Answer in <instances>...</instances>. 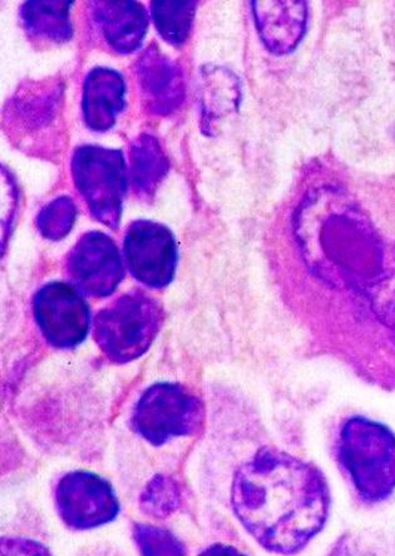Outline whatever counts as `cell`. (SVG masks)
<instances>
[{
  "mask_svg": "<svg viewBox=\"0 0 395 556\" xmlns=\"http://www.w3.org/2000/svg\"><path fill=\"white\" fill-rule=\"evenodd\" d=\"M74 2H27L21 8V20L24 29L39 40L46 42L64 43L74 36V28L69 20L71 7Z\"/></svg>",
  "mask_w": 395,
  "mask_h": 556,
  "instance_id": "9a60e30c",
  "label": "cell"
},
{
  "mask_svg": "<svg viewBox=\"0 0 395 556\" xmlns=\"http://www.w3.org/2000/svg\"><path fill=\"white\" fill-rule=\"evenodd\" d=\"M62 87L55 80L24 86L5 108L7 124L20 134L48 130L60 115Z\"/></svg>",
  "mask_w": 395,
  "mask_h": 556,
  "instance_id": "8fae6325",
  "label": "cell"
},
{
  "mask_svg": "<svg viewBox=\"0 0 395 556\" xmlns=\"http://www.w3.org/2000/svg\"><path fill=\"white\" fill-rule=\"evenodd\" d=\"M72 176L88 211L97 222L116 229L127 191L123 151L86 144L72 156Z\"/></svg>",
  "mask_w": 395,
  "mask_h": 556,
  "instance_id": "277c9868",
  "label": "cell"
},
{
  "mask_svg": "<svg viewBox=\"0 0 395 556\" xmlns=\"http://www.w3.org/2000/svg\"><path fill=\"white\" fill-rule=\"evenodd\" d=\"M55 507L64 523L76 530L106 526L119 511L110 483L88 471L64 475L55 488Z\"/></svg>",
  "mask_w": 395,
  "mask_h": 556,
  "instance_id": "52a82bcc",
  "label": "cell"
},
{
  "mask_svg": "<svg viewBox=\"0 0 395 556\" xmlns=\"http://www.w3.org/2000/svg\"><path fill=\"white\" fill-rule=\"evenodd\" d=\"M167 172V157L155 137H137L130 149V176L137 195L151 199Z\"/></svg>",
  "mask_w": 395,
  "mask_h": 556,
  "instance_id": "2e32d148",
  "label": "cell"
},
{
  "mask_svg": "<svg viewBox=\"0 0 395 556\" xmlns=\"http://www.w3.org/2000/svg\"><path fill=\"white\" fill-rule=\"evenodd\" d=\"M337 460L354 490L368 503L388 498L395 490V434L366 417H352L339 432Z\"/></svg>",
  "mask_w": 395,
  "mask_h": 556,
  "instance_id": "7a4b0ae2",
  "label": "cell"
},
{
  "mask_svg": "<svg viewBox=\"0 0 395 556\" xmlns=\"http://www.w3.org/2000/svg\"><path fill=\"white\" fill-rule=\"evenodd\" d=\"M201 80L204 117L220 118L239 108L240 84L230 71L220 67L206 68Z\"/></svg>",
  "mask_w": 395,
  "mask_h": 556,
  "instance_id": "e0dca14e",
  "label": "cell"
},
{
  "mask_svg": "<svg viewBox=\"0 0 395 556\" xmlns=\"http://www.w3.org/2000/svg\"><path fill=\"white\" fill-rule=\"evenodd\" d=\"M124 245L127 267L137 281L152 289L171 283L177 247L174 233L165 225L151 220L133 222L126 231Z\"/></svg>",
  "mask_w": 395,
  "mask_h": 556,
  "instance_id": "ba28073f",
  "label": "cell"
},
{
  "mask_svg": "<svg viewBox=\"0 0 395 556\" xmlns=\"http://www.w3.org/2000/svg\"><path fill=\"white\" fill-rule=\"evenodd\" d=\"M143 108L152 115L168 116L181 106L184 97L182 72L177 64L151 46L136 63Z\"/></svg>",
  "mask_w": 395,
  "mask_h": 556,
  "instance_id": "30bf717a",
  "label": "cell"
},
{
  "mask_svg": "<svg viewBox=\"0 0 395 556\" xmlns=\"http://www.w3.org/2000/svg\"><path fill=\"white\" fill-rule=\"evenodd\" d=\"M34 314L44 340L55 349H75L90 330V309L84 296L63 281H52L38 290Z\"/></svg>",
  "mask_w": 395,
  "mask_h": 556,
  "instance_id": "8992f818",
  "label": "cell"
},
{
  "mask_svg": "<svg viewBox=\"0 0 395 556\" xmlns=\"http://www.w3.org/2000/svg\"><path fill=\"white\" fill-rule=\"evenodd\" d=\"M133 539L143 555H183L184 546L173 533L143 523H136Z\"/></svg>",
  "mask_w": 395,
  "mask_h": 556,
  "instance_id": "44dd1931",
  "label": "cell"
},
{
  "mask_svg": "<svg viewBox=\"0 0 395 556\" xmlns=\"http://www.w3.org/2000/svg\"><path fill=\"white\" fill-rule=\"evenodd\" d=\"M163 318V309L153 298L141 292L125 294L97 314L95 343L115 364H127L149 351Z\"/></svg>",
  "mask_w": 395,
  "mask_h": 556,
  "instance_id": "3957f363",
  "label": "cell"
},
{
  "mask_svg": "<svg viewBox=\"0 0 395 556\" xmlns=\"http://www.w3.org/2000/svg\"><path fill=\"white\" fill-rule=\"evenodd\" d=\"M181 493L177 482L164 475L153 478L141 498V509L149 517L164 519L169 517L180 506Z\"/></svg>",
  "mask_w": 395,
  "mask_h": 556,
  "instance_id": "d6986e66",
  "label": "cell"
},
{
  "mask_svg": "<svg viewBox=\"0 0 395 556\" xmlns=\"http://www.w3.org/2000/svg\"><path fill=\"white\" fill-rule=\"evenodd\" d=\"M253 12L257 31L272 53L285 54L301 42L308 20L304 2H254Z\"/></svg>",
  "mask_w": 395,
  "mask_h": 556,
  "instance_id": "5bb4252c",
  "label": "cell"
},
{
  "mask_svg": "<svg viewBox=\"0 0 395 556\" xmlns=\"http://www.w3.org/2000/svg\"><path fill=\"white\" fill-rule=\"evenodd\" d=\"M231 505L266 551L293 554L324 528L330 494L317 467L284 451L263 448L233 477Z\"/></svg>",
  "mask_w": 395,
  "mask_h": 556,
  "instance_id": "6da1fadb",
  "label": "cell"
},
{
  "mask_svg": "<svg viewBox=\"0 0 395 556\" xmlns=\"http://www.w3.org/2000/svg\"><path fill=\"white\" fill-rule=\"evenodd\" d=\"M92 18L97 29L113 51L120 54L139 50L146 36L149 18L137 2H93Z\"/></svg>",
  "mask_w": 395,
  "mask_h": 556,
  "instance_id": "7c38bea8",
  "label": "cell"
},
{
  "mask_svg": "<svg viewBox=\"0 0 395 556\" xmlns=\"http://www.w3.org/2000/svg\"><path fill=\"white\" fill-rule=\"evenodd\" d=\"M203 422V403L176 383L151 386L137 402L133 415L136 431L153 446L192 437L201 430Z\"/></svg>",
  "mask_w": 395,
  "mask_h": 556,
  "instance_id": "5b68a950",
  "label": "cell"
},
{
  "mask_svg": "<svg viewBox=\"0 0 395 556\" xmlns=\"http://www.w3.org/2000/svg\"><path fill=\"white\" fill-rule=\"evenodd\" d=\"M195 2H152V20L161 37L173 46H181L189 38Z\"/></svg>",
  "mask_w": 395,
  "mask_h": 556,
  "instance_id": "ac0fdd59",
  "label": "cell"
},
{
  "mask_svg": "<svg viewBox=\"0 0 395 556\" xmlns=\"http://www.w3.org/2000/svg\"><path fill=\"white\" fill-rule=\"evenodd\" d=\"M67 270L79 292L94 298L111 295L125 277L118 249L106 233H85L67 256Z\"/></svg>",
  "mask_w": 395,
  "mask_h": 556,
  "instance_id": "9c48e42d",
  "label": "cell"
},
{
  "mask_svg": "<svg viewBox=\"0 0 395 556\" xmlns=\"http://www.w3.org/2000/svg\"><path fill=\"white\" fill-rule=\"evenodd\" d=\"M77 216L75 201L60 197L46 205L37 216V229L48 240L59 241L74 228Z\"/></svg>",
  "mask_w": 395,
  "mask_h": 556,
  "instance_id": "ffe728a7",
  "label": "cell"
},
{
  "mask_svg": "<svg viewBox=\"0 0 395 556\" xmlns=\"http://www.w3.org/2000/svg\"><path fill=\"white\" fill-rule=\"evenodd\" d=\"M126 85L117 71L95 67L87 75L84 85V119L92 131L104 132L116 124L125 109Z\"/></svg>",
  "mask_w": 395,
  "mask_h": 556,
  "instance_id": "4fadbf2b",
  "label": "cell"
}]
</instances>
